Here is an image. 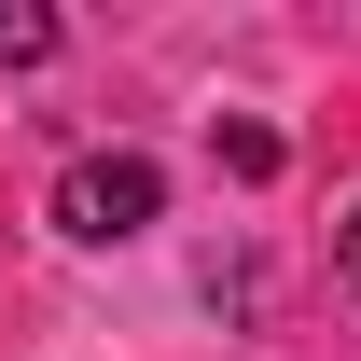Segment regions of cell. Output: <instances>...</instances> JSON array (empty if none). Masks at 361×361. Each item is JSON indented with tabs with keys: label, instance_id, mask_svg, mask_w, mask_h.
<instances>
[{
	"label": "cell",
	"instance_id": "cell-1",
	"mask_svg": "<svg viewBox=\"0 0 361 361\" xmlns=\"http://www.w3.org/2000/svg\"><path fill=\"white\" fill-rule=\"evenodd\" d=\"M153 209H167V167H153V153H84V167L56 180V223L84 236V250H111V236H139Z\"/></svg>",
	"mask_w": 361,
	"mask_h": 361
},
{
	"label": "cell",
	"instance_id": "cell-2",
	"mask_svg": "<svg viewBox=\"0 0 361 361\" xmlns=\"http://www.w3.org/2000/svg\"><path fill=\"white\" fill-rule=\"evenodd\" d=\"M42 56H56V14L42 0H0V70H42Z\"/></svg>",
	"mask_w": 361,
	"mask_h": 361
},
{
	"label": "cell",
	"instance_id": "cell-3",
	"mask_svg": "<svg viewBox=\"0 0 361 361\" xmlns=\"http://www.w3.org/2000/svg\"><path fill=\"white\" fill-rule=\"evenodd\" d=\"M223 167L236 180H278V126H223Z\"/></svg>",
	"mask_w": 361,
	"mask_h": 361
},
{
	"label": "cell",
	"instance_id": "cell-4",
	"mask_svg": "<svg viewBox=\"0 0 361 361\" xmlns=\"http://www.w3.org/2000/svg\"><path fill=\"white\" fill-rule=\"evenodd\" d=\"M334 278H348V292H361V209H348V223H334Z\"/></svg>",
	"mask_w": 361,
	"mask_h": 361
}]
</instances>
